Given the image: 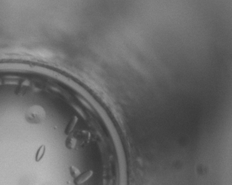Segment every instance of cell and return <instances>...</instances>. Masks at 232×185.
Instances as JSON below:
<instances>
[{"mask_svg":"<svg viewBox=\"0 0 232 185\" xmlns=\"http://www.w3.org/2000/svg\"><path fill=\"white\" fill-rule=\"evenodd\" d=\"M25 118L30 124H42L46 118L45 109L40 105L32 106L26 111Z\"/></svg>","mask_w":232,"mask_h":185,"instance_id":"cell-1","label":"cell"},{"mask_svg":"<svg viewBox=\"0 0 232 185\" xmlns=\"http://www.w3.org/2000/svg\"><path fill=\"white\" fill-rule=\"evenodd\" d=\"M92 174H93V172L91 171H87L86 173H83L82 175H79V176L77 177V180L75 181V184H82V183L86 182L87 179H88L91 175H92Z\"/></svg>","mask_w":232,"mask_h":185,"instance_id":"cell-2","label":"cell"},{"mask_svg":"<svg viewBox=\"0 0 232 185\" xmlns=\"http://www.w3.org/2000/svg\"><path fill=\"white\" fill-rule=\"evenodd\" d=\"M44 154H45V147L42 145V146L40 147V148L38 150L37 153H36V156H35L36 161L37 162L40 161V160L43 158Z\"/></svg>","mask_w":232,"mask_h":185,"instance_id":"cell-3","label":"cell"},{"mask_svg":"<svg viewBox=\"0 0 232 185\" xmlns=\"http://www.w3.org/2000/svg\"><path fill=\"white\" fill-rule=\"evenodd\" d=\"M77 118H76V117H74V118L72 119L71 121H70L69 124H68L67 128H66V133H69V132L74 129V126H75L76 123H77Z\"/></svg>","mask_w":232,"mask_h":185,"instance_id":"cell-4","label":"cell"},{"mask_svg":"<svg viewBox=\"0 0 232 185\" xmlns=\"http://www.w3.org/2000/svg\"><path fill=\"white\" fill-rule=\"evenodd\" d=\"M76 145V140L74 138H69L66 141V145L68 148H73Z\"/></svg>","mask_w":232,"mask_h":185,"instance_id":"cell-5","label":"cell"},{"mask_svg":"<svg viewBox=\"0 0 232 185\" xmlns=\"http://www.w3.org/2000/svg\"><path fill=\"white\" fill-rule=\"evenodd\" d=\"M71 175L74 177H78L79 175H80V171L74 167H71Z\"/></svg>","mask_w":232,"mask_h":185,"instance_id":"cell-6","label":"cell"}]
</instances>
